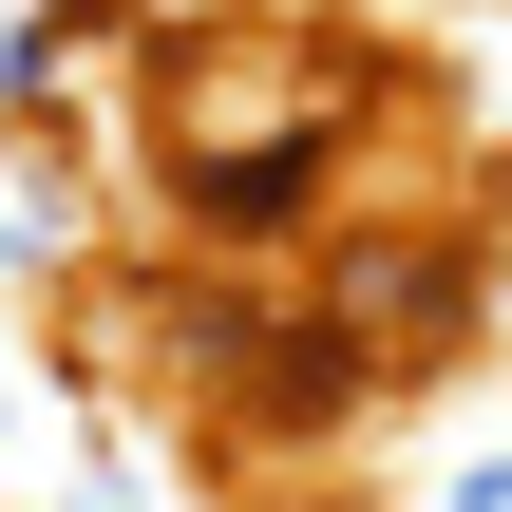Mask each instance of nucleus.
<instances>
[{
  "label": "nucleus",
  "mask_w": 512,
  "mask_h": 512,
  "mask_svg": "<svg viewBox=\"0 0 512 512\" xmlns=\"http://www.w3.org/2000/svg\"><path fill=\"white\" fill-rule=\"evenodd\" d=\"M152 133H171V190L209 228H304L361 152V76L342 57H285V38H190L152 76Z\"/></svg>",
  "instance_id": "nucleus-1"
}]
</instances>
